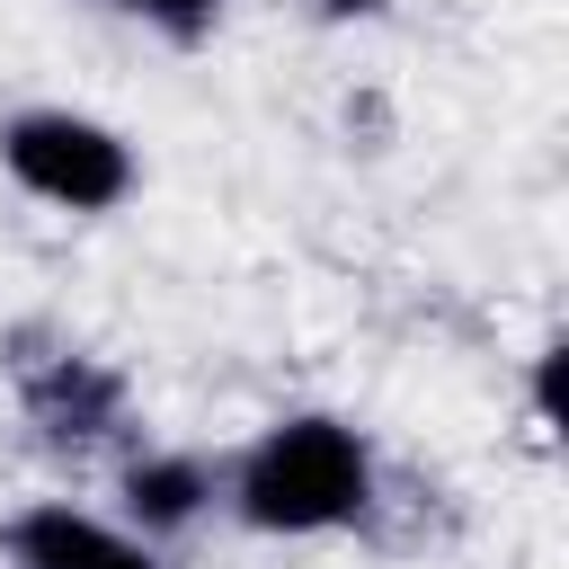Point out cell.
I'll return each mask as SVG.
<instances>
[{"label": "cell", "mask_w": 569, "mask_h": 569, "mask_svg": "<svg viewBox=\"0 0 569 569\" xmlns=\"http://www.w3.org/2000/svg\"><path fill=\"white\" fill-rule=\"evenodd\" d=\"M213 498H222V471H213L204 453L151 445V453H133V462H124V516H133L142 533H187Z\"/></svg>", "instance_id": "5b68a950"}, {"label": "cell", "mask_w": 569, "mask_h": 569, "mask_svg": "<svg viewBox=\"0 0 569 569\" xmlns=\"http://www.w3.org/2000/svg\"><path fill=\"white\" fill-rule=\"evenodd\" d=\"M320 9H329V18H373L382 0H320Z\"/></svg>", "instance_id": "52a82bcc"}, {"label": "cell", "mask_w": 569, "mask_h": 569, "mask_svg": "<svg viewBox=\"0 0 569 569\" xmlns=\"http://www.w3.org/2000/svg\"><path fill=\"white\" fill-rule=\"evenodd\" d=\"M373 445L329 418V409H302V418H276L231 471H222V498L249 533H284V542H311V533H347L373 516Z\"/></svg>", "instance_id": "6da1fadb"}, {"label": "cell", "mask_w": 569, "mask_h": 569, "mask_svg": "<svg viewBox=\"0 0 569 569\" xmlns=\"http://www.w3.org/2000/svg\"><path fill=\"white\" fill-rule=\"evenodd\" d=\"M107 9H124V18H142V27L178 36V44H196V36L222 18V0H107Z\"/></svg>", "instance_id": "8992f818"}, {"label": "cell", "mask_w": 569, "mask_h": 569, "mask_svg": "<svg viewBox=\"0 0 569 569\" xmlns=\"http://www.w3.org/2000/svg\"><path fill=\"white\" fill-rule=\"evenodd\" d=\"M0 169L36 204H62V213H107L133 196V142L71 107H18L0 124Z\"/></svg>", "instance_id": "7a4b0ae2"}, {"label": "cell", "mask_w": 569, "mask_h": 569, "mask_svg": "<svg viewBox=\"0 0 569 569\" xmlns=\"http://www.w3.org/2000/svg\"><path fill=\"white\" fill-rule=\"evenodd\" d=\"M18 400H27V427L53 445V453H98L116 427H124V382L80 356V347H53V356H27L18 365Z\"/></svg>", "instance_id": "3957f363"}, {"label": "cell", "mask_w": 569, "mask_h": 569, "mask_svg": "<svg viewBox=\"0 0 569 569\" xmlns=\"http://www.w3.org/2000/svg\"><path fill=\"white\" fill-rule=\"evenodd\" d=\"M0 551H9V569H169L151 551V533H124V525H107V516H89L71 498L18 507L0 525Z\"/></svg>", "instance_id": "277c9868"}]
</instances>
